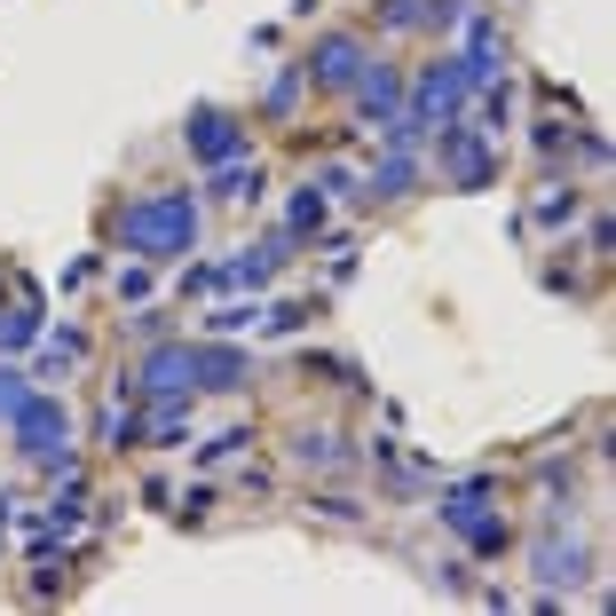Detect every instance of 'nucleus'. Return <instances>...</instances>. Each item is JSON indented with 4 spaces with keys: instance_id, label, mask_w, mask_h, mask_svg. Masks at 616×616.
I'll return each mask as SVG.
<instances>
[{
    "instance_id": "nucleus-1",
    "label": "nucleus",
    "mask_w": 616,
    "mask_h": 616,
    "mask_svg": "<svg viewBox=\"0 0 616 616\" xmlns=\"http://www.w3.org/2000/svg\"><path fill=\"white\" fill-rule=\"evenodd\" d=\"M119 237H127L134 253H182L190 237H198V205H190V190L151 198V205H127V214H119Z\"/></svg>"
},
{
    "instance_id": "nucleus-2",
    "label": "nucleus",
    "mask_w": 616,
    "mask_h": 616,
    "mask_svg": "<svg viewBox=\"0 0 616 616\" xmlns=\"http://www.w3.org/2000/svg\"><path fill=\"white\" fill-rule=\"evenodd\" d=\"M16 442L32 459H48V466H63V442H72V419H63V403H40V395H24V411H16Z\"/></svg>"
},
{
    "instance_id": "nucleus-3",
    "label": "nucleus",
    "mask_w": 616,
    "mask_h": 616,
    "mask_svg": "<svg viewBox=\"0 0 616 616\" xmlns=\"http://www.w3.org/2000/svg\"><path fill=\"white\" fill-rule=\"evenodd\" d=\"M182 134H190V151H198V158H214V166L246 151V134H237V119H229V111H190V127H182Z\"/></svg>"
},
{
    "instance_id": "nucleus-4",
    "label": "nucleus",
    "mask_w": 616,
    "mask_h": 616,
    "mask_svg": "<svg viewBox=\"0 0 616 616\" xmlns=\"http://www.w3.org/2000/svg\"><path fill=\"white\" fill-rule=\"evenodd\" d=\"M395 103H403V80L388 72V63H364V72H356V111L388 127V119H395Z\"/></svg>"
},
{
    "instance_id": "nucleus-5",
    "label": "nucleus",
    "mask_w": 616,
    "mask_h": 616,
    "mask_svg": "<svg viewBox=\"0 0 616 616\" xmlns=\"http://www.w3.org/2000/svg\"><path fill=\"white\" fill-rule=\"evenodd\" d=\"M143 388H158V395H190V388H198V348H158V356L143 364Z\"/></svg>"
},
{
    "instance_id": "nucleus-6",
    "label": "nucleus",
    "mask_w": 616,
    "mask_h": 616,
    "mask_svg": "<svg viewBox=\"0 0 616 616\" xmlns=\"http://www.w3.org/2000/svg\"><path fill=\"white\" fill-rule=\"evenodd\" d=\"M442 166H451L466 190H483V182H490V151L474 143V134H459V127H442Z\"/></svg>"
},
{
    "instance_id": "nucleus-7",
    "label": "nucleus",
    "mask_w": 616,
    "mask_h": 616,
    "mask_svg": "<svg viewBox=\"0 0 616 616\" xmlns=\"http://www.w3.org/2000/svg\"><path fill=\"white\" fill-rule=\"evenodd\" d=\"M300 72H308V80H332V87H340V80H356V72H364V48L348 40V32H332V40H324L317 56H308Z\"/></svg>"
},
{
    "instance_id": "nucleus-8",
    "label": "nucleus",
    "mask_w": 616,
    "mask_h": 616,
    "mask_svg": "<svg viewBox=\"0 0 616 616\" xmlns=\"http://www.w3.org/2000/svg\"><path fill=\"white\" fill-rule=\"evenodd\" d=\"M577 577H585V554H577V545H561V537H545V545H537V585L561 593V585H577Z\"/></svg>"
},
{
    "instance_id": "nucleus-9",
    "label": "nucleus",
    "mask_w": 616,
    "mask_h": 616,
    "mask_svg": "<svg viewBox=\"0 0 616 616\" xmlns=\"http://www.w3.org/2000/svg\"><path fill=\"white\" fill-rule=\"evenodd\" d=\"M198 388H246V356L237 348H198Z\"/></svg>"
},
{
    "instance_id": "nucleus-10",
    "label": "nucleus",
    "mask_w": 616,
    "mask_h": 616,
    "mask_svg": "<svg viewBox=\"0 0 616 616\" xmlns=\"http://www.w3.org/2000/svg\"><path fill=\"white\" fill-rule=\"evenodd\" d=\"M222 198H261V166H246V158H222V182H214Z\"/></svg>"
},
{
    "instance_id": "nucleus-11",
    "label": "nucleus",
    "mask_w": 616,
    "mask_h": 616,
    "mask_svg": "<svg viewBox=\"0 0 616 616\" xmlns=\"http://www.w3.org/2000/svg\"><path fill=\"white\" fill-rule=\"evenodd\" d=\"M293 459H300V466H340L348 451H340V435H300V442H293Z\"/></svg>"
},
{
    "instance_id": "nucleus-12",
    "label": "nucleus",
    "mask_w": 616,
    "mask_h": 616,
    "mask_svg": "<svg viewBox=\"0 0 616 616\" xmlns=\"http://www.w3.org/2000/svg\"><path fill=\"white\" fill-rule=\"evenodd\" d=\"M403 182H411V151H395V158L380 166V175H371V190H380V198H395Z\"/></svg>"
},
{
    "instance_id": "nucleus-13",
    "label": "nucleus",
    "mask_w": 616,
    "mask_h": 616,
    "mask_svg": "<svg viewBox=\"0 0 616 616\" xmlns=\"http://www.w3.org/2000/svg\"><path fill=\"white\" fill-rule=\"evenodd\" d=\"M317 222H324V190H308V198L293 205V229H317Z\"/></svg>"
},
{
    "instance_id": "nucleus-14",
    "label": "nucleus",
    "mask_w": 616,
    "mask_h": 616,
    "mask_svg": "<svg viewBox=\"0 0 616 616\" xmlns=\"http://www.w3.org/2000/svg\"><path fill=\"white\" fill-rule=\"evenodd\" d=\"M300 80H308V72H285L277 87H269V111H293V95H300Z\"/></svg>"
},
{
    "instance_id": "nucleus-15",
    "label": "nucleus",
    "mask_w": 616,
    "mask_h": 616,
    "mask_svg": "<svg viewBox=\"0 0 616 616\" xmlns=\"http://www.w3.org/2000/svg\"><path fill=\"white\" fill-rule=\"evenodd\" d=\"M24 411V388H16V371H0V419H16Z\"/></svg>"
}]
</instances>
